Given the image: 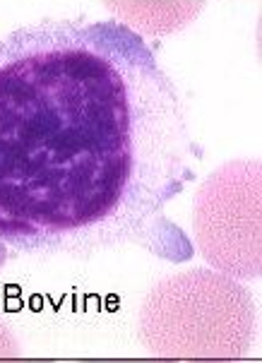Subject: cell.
<instances>
[{"instance_id":"6da1fadb","label":"cell","mask_w":262,"mask_h":363,"mask_svg":"<svg viewBox=\"0 0 262 363\" xmlns=\"http://www.w3.org/2000/svg\"><path fill=\"white\" fill-rule=\"evenodd\" d=\"M183 99L118 20H39L0 39V267L193 243L166 207L198 176Z\"/></svg>"}]
</instances>
